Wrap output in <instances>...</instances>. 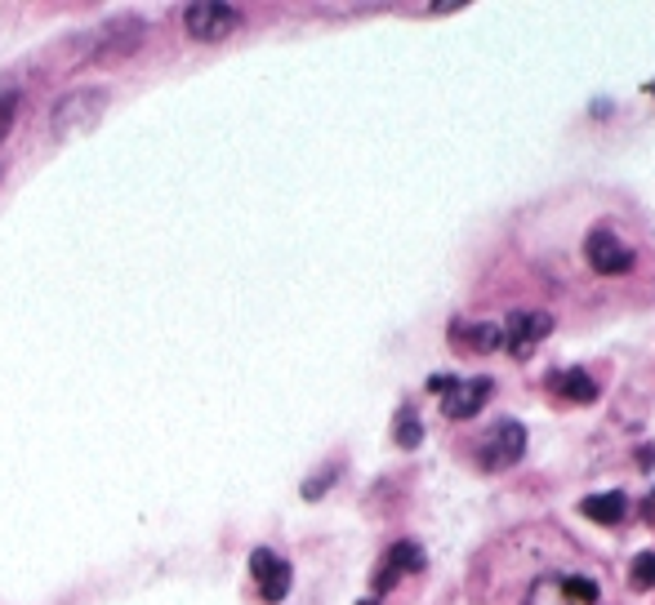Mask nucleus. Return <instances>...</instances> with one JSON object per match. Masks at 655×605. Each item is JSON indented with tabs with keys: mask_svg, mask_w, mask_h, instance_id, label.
I'll return each mask as SVG.
<instances>
[{
	"mask_svg": "<svg viewBox=\"0 0 655 605\" xmlns=\"http://www.w3.org/2000/svg\"><path fill=\"white\" fill-rule=\"evenodd\" d=\"M428 392H437L442 397V414L447 419H473L486 401H491V392H495V383L491 379H455V375H432L428 379Z\"/></svg>",
	"mask_w": 655,
	"mask_h": 605,
	"instance_id": "f257e3e1",
	"label": "nucleus"
},
{
	"mask_svg": "<svg viewBox=\"0 0 655 605\" xmlns=\"http://www.w3.org/2000/svg\"><path fill=\"white\" fill-rule=\"evenodd\" d=\"M526 454V428L517 419H500L486 436H482V450H477V463L486 472H508L513 463H522Z\"/></svg>",
	"mask_w": 655,
	"mask_h": 605,
	"instance_id": "f03ea898",
	"label": "nucleus"
},
{
	"mask_svg": "<svg viewBox=\"0 0 655 605\" xmlns=\"http://www.w3.org/2000/svg\"><path fill=\"white\" fill-rule=\"evenodd\" d=\"M549 329H554V316L549 312H513L508 316V325H504V347H508V356L513 360H530L535 356V347H539V338H549Z\"/></svg>",
	"mask_w": 655,
	"mask_h": 605,
	"instance_id": "7ed1b4c3",
	"label": "nucleus"
},
{
	"mask_svg": "<svg viewBox=\"0 0 655 605\" xmlns=\"http://www.w3.org/2000/svg\"><path fill=\"white\" fill-rule=\"evenodd\" d=\"M103 107H107V94L103 89H76V94H67V98H58V107H54V134H72V130H89L94 120L103 116Z\"/></svg>",
	"mask_w": 655,
	"mask_h": 605,
	"instance_id": "20e7f679",
	"label": "nucleus"
},
{
	"mask_svg": "<svg viewBox=\"0 0 655 605\" xmlns=\"http://www.w3.org/2000/svg\"><path fill=\"white\" fill-rule=\"evenodd\" d=\"M584 259H589V268L602 272V277H620V272L633 268V250L615 236V227H593V231H589Z\"/></svg>",
	"mask_w": 655,
	"mask_h": 605,
	"instance_id": "39448f33",
	"label": "nucleus"
},
{
	"mask_svg": "<svg viewBox=\"0 0 655 605\" xmlns=\"http://www.w3.org/2000/svg\"><path fill=\"white\" fill-rule=\"evenodd\" d=\"M237 23H241V14L233 6H218V0H196V6L183 10V28L196 41H224Z\"/></svg>",
	"mask_w": 655,
	"mask_h": 605,
	"instance_id": "423d86ee",
	"label": "nucleus"
},
{
	"mask_svg": "<svg viewBox=\"0 0 655 605\" xmlns=\"http://www.w3.org/2000/svg\"><path fill=\"white\" fill-rule=\"evenodd\" d=\"M250 574H255V587H259V596L264 601H286V592H290V583H294V570H290V561L286 557H277L272 548H255V557H250Z\"/></svg>",
	"mask_w": 655,
	"mask_h": 605,
	"instance_id": "0eeeda50",
	"label": "nucleus"
},
{
	"mask_svg": "<svg viewBox=\"0 0 655 605\" xmlns=\"http://www.w3.org/2000/svg\"><path fill=\"white\" fill-rule=\"evenodd\" d=\"M423 565H428V557H423L419 543H410V539H406V543H393L388 557H384V565L375 570L371 587H375V592H393V583H397L401 574H419Z\"/></svg>",
	"mask_w": 655,
	"mask_h": 605,
	"instance_id": "6e6552de",
	"label": "nucleus"
},
{
	"mask_svg": "<svg viewBox=\"0 0 655 605\" xmlns=\"http://www.w3.org/2000/svg\"><path fill=\"white\" fill-rule=\"evenodd\" d=\"M451 338L460 343V347H469V352H495V347H504V329L500 325H464V321H455L451 325Z\"/></svg>",
	"mask_w": 655,
	"mask_h": 605,
	"instance_id": "1a4fd4ad",
	"label": "nucleus"
},
{
	"mask_svg": "<svg viewBox=\"0 0 655 605\" xmlns=\"http://www.w3.org/2000/svg\"><path fill=\"white\" fill-rule=\"evenodd\" d=\"M580 512H584L589 521H598V526H615V521H624L629 499H624V490H611V495H589V499L580 504Z\"/></svg>",
	"mask_w": 655,
	"mask_h": 605,
	"instance_id": "9d476101",
	"label": "nucleus"
},
{
	"mask_svg": "<svg viewBox=\"0 0 655 605\" xmlns=\"http://www.w3.org/2000/svg\"><path fill=\"white\" fill-rule=\"evenodd\" d=\"M549 388H554L558 397H567V401H580V406L598 401V383H593V375H584V370H562V375L549 379Z\"/></svg>",
	"mask_w": 655,
	"mask_h": 605,
	"instance_id": "9b49d317",
	"label": "nucleus"
},
{
	"mask_svg": "<svg viewBox=\"0 0 655 605\" xmlns=\"http://www.w3.org/2000/svg\"><path fill=\"white\" fill-rule=\"evenodd\" d=\"M522 605H571L567 592H562V574H544V579H535V583L526 587Z\"/></svg>",
	"mask_w": 655,
	"mask_h": 605,
	"instance_id": "f8f14e48",
	"label": "nucleus"
},
{
	"mask_svg": "<svg viewBox=\"0 0 655 605\" xmlns=\"http://www.w3.org/2000/svg\"><path fill=\"white\" fill-rule=\"evenodd\" d=\"M393 441H397L401 450H415V445L423 441V423H419L415 406H401V410H397V423H393Z\"/></svg>",
	"mask_w": 655,
	"mask_h": 605,
	"instance_id": "ddd939ff",
	"label": "nucleus"
},
{
	"mask_svg": "<svg viewBox=\"0 0 655 605\" xmlns=\"http://www.w3.org/2000/svg\"><path fill=\"white\" fill-rule=\"evenodd\" d=\"M562 592H567L571 605H593L602 596L598 579H589V574H562Z\"/></svg>",
	"mask_w": 655,
	"mask_h": 605,
	"instance_id": "4468645a",
	"label": "nucleus"
},
{
	"mask_svg": "<svg viewBox=\"0 0 655 605\" xmlns=\"http://www.w3.org/2000/svg\"><path fill=\"white\" fill-rule=\"evenodd\" d=\"M633 583L637 587H655V552H637L633 557Z\"/></svg>",
	"mask_w": 655,
	"mask_h": 605,
	"instance_id": "2eb2a0df",
	"label": "nucleus"
},
{
	"mask_svg": "<svg viewBox=\"0 0 655 605\" xmlns=\"http://www.w3.org/2000/svg\"><path fill=\"white\" fill-rule=\"evenodd\" d=\"M335 472H340V467H325V472H316V476L308 480V486H303V499H321L325 490L335 486Z\"/></svg>",
	"mask_w": 655,
	"mask_h": 605,
	"instance_id": "dca6fc26",
	"label": "nucleus"
},
{
	"mask_svg": "<svg viewBox=\"0 0 655 605\" xmlns=\"http://www.w3.org/2000/svg\"><path fill=\"white\" fill-rule=\"evenodd\" d=\"M14 107H19V98H14V94L0 98V139H6V134H10V126H14Z\"/></svg>",
	"mask_w": 655,
	"mask_h": 605,
	"instance_id": "f3484780",
	"label": "nucleus"
},
{
	"mask_svg": "<svg viewBox=\"0 0 655 605\" xmlns=\"http://www.w3.org/2000/svg\"><path fill=\"white\" fill-rule=\"evenodd\" d=\"M651 463H655V450H651V445H642V450H637V467H642V472H651Z\"/></svg>",
	"mask_w": 655,
	"mask_h": 605,
	"instance_id": "a211bd4d",
	"label": "nucleus"
},
{
	"mask_svg": "<svg viewBox=\"0 0 655 605\" xmlns=\"http://www.w3.org/2000/svg\"><path fill=\"white\" fill-rule=\"evenodd\" d=\"M432 10H437V14H451V10H464V0H437Z\"/></svg>",
	"mask_w": 655,
	"mask_h": 605,
	"instance_id": "6ab92c4d",
	"label": "nucleus"
},
{
	"mask_svg": "<svg viewBox=\"0 0 655 605\" xmlns=\"http://www.w3.org/2000/svg\"><path fill=\"white\" fill-rule=\"evenodd\" d=\"M642 517H646V521H651V526H655V490H651V495H646V499H642Z\"/></svg>",
	"mask_w": 655,
	"mask_h": 605,
	"instance_id": "aec40b11",
	"label": "nucleus"
},
{
	"mask_svg": "<svg viewBox=\"0 0 655 605\" xmlns=\"http://www.w3.org/2000/svg\"><path fill=\"white\" fill-rule=\"evenodd\" d=\"M651 94H655V80H651Z\"/></svg>",
	"mask_w": 655,
	"mask_h": 605,
	"instance_id": "412c9836",
	"label": "nucleus"
},
{
	"mask_svg": "<svg viewBox=\"0 0 655 605\" xmlns=\"http://www.w3.org/2000/svg\"><path fill=\"white\" fill-rule=\"evenodd\" d=\"M366 605H371V601H366Z\"/></svg>",
	"mask_w": 655,
	"mask_h": 605,
	"instance_id": "4be33fe9",
	"label": "nucleus"
}]
</instances>
